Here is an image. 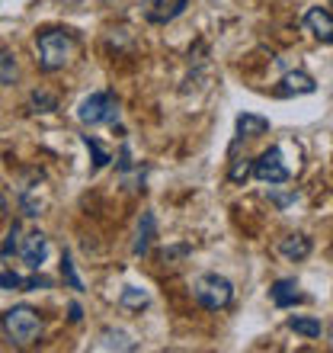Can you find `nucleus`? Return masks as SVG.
I'll return each instance as SVG.
<instances>
[{"label": "nucleus", "mask_w": 333, "mask_h": 353, "mask_svg": "<svg viewBox=\"0 0 333 353\" xmlns=\"http://www.w3.org/2000/svg\"><path fill=\"white\" fill-rule=\"evenodd\" d=\"M317 90V84H314V77L311 74H305V71H292V74H286L282 77V84L276 87V93L279 97H301V93H314Z\"/></svg>", "instance_id": "obj_13"}, {"label": "nucleus", "mask_w": 333, "mask_h": 353, "mask_svg": "<svg viewBox=\"0 0 333 353\" xmlns=\"http://www.w3.org/2000/svg\"><path fill=\"white\" fill-rule=\"evenodd\" d=\"M154 238H158V219H154V212L148 209V212H141V219H138V232H135L131 254H135V257H144V254L151 251Z\"/></svg>", "instance_id": "obj_10"}, {"label": "nucleus", "mask_w": 333, "mask_h": 353, "mask_svg": "<svg viewBox=\"0 0 333 353\" xmlns=\"http://www.w3.org/2000/svg\"><path fill=\"white\" fill-rule=\"evenodd\" d=\"M7 212H10V203H7V196L0 193V219H3V215H7Z\"/></svg>", "instance_id": "obj_26"}, {"label": "nucleus", "mask_w": 333, "mask_h": 353, "mask_svg": "<svg viewBox=\"0 0 333 353\" xmlns=\"http://www.w3.org/2000/svg\"><path fill=\"white\" fill-rule=\"evenodd\" d=\"M96 350H119V353H131L138 350V344L131 341L125 331H116V327H103L100 337H96Z\"/></svg>", "instance_id": "obj_12"}, {"label": "nucleus", "mask_w": 333, "mask_h": 353, "mask_svg": "<svg viewBox=\"0 0 333 353\" xmlns=\"http://www.w3.org/2000/svg\"><path fill=\"white\" fill-rule=\"evenodd\" d=\"M19 81V61L13 52L0 48V87H10Z\"/></svg>", "instance_id": "obj_17"}, {"label": "nucleus", "mask_w": 333, "mask_h": 353, "mask_svg": "<svg viewBox=\"0 0 333 353\" xmlns=\"http://www.w3.org/2000/svg\"><path fill=\"white\" fill-rule=\"evenodd\" d=\"M250 174H253V161H247V158H234L231 168H228V180L231 183H247Z\"/></svg>", "instance_id": "obj_22"}, {"label": "nucleus", "mask_w": 333, "mask_h": 353, "mask_svg": "<svg viewBox=\"0 0 333 353\" xmlns=\"http://www.w3.org/2000/svg\"><path fill=\"white\" fill-rule=\"evenodd\" d=\"M269 132V119L257 116V112H241L237 116V139H259Z\"/></svg>", "instance_id": "obj_15"}, {"label": "nucleus", "mask_w": 333, "mask_h": 353, "mask_svg": "<svg viewBox=\"0 0 333 353\" xmlns=\"http://www.w3.org/2000/svg\"><path fill=\"white\" fill-rule=\"evenodd\" d=\"M269 296H272V305H276V308H292V305L308 302L305 292H298L295 279H276V283H272V289H269Z\"/></svg>", "instance_id": "obj_11"}, {"label": "nucleus", "mask_w": 333, "mask_h": 353, "mask_svg": "<svg viewBox=\"0 0 333 353\" xmlns=\"http://www.w3.org/2000/svg\"><path fill=\"white\" fill-rule=\"evenodd\" d=\"M83 145H87V148H90V154H93V170H103V168H106V164L112 161L109 151L103 148L96 139H90V135H83Z\"/></svg>", "instance_id": "obj_20"}, {"label": "nucleus", "mask_w": 333, "mask_h": 353, "mask_svg": "<svg viewBox=\"0 0 333 353\" xmlns=\"http://www.w3.org/2000/svg\"><path fill=\"white\" fill-rule=\"evenodd\" d=\"M119 305L141 312V308L151 305V296L144 292V289H138V286H125V289H122V296H119Z\"/></svg>", "instance_id": "obj_18"}, {"label": "nucleus", "mask_w": 333, "mask_h": 353, "mask_svg": "<svg viewBox=\"0 0 333 353\" xmlns=\"http://www.w3.org/2000/svg\"><path fill=\"white\" fill-rule=\"evenodd\" d=\"M0 325H3V334L13 347H29L42 337V315L32 305H13L0 318Z\"/></svg>", "instance_id": "obj_2"}, {"label": "nucleus", "mask_w": 333, "mask_h": 353, "mask_svg": "<svg viewBox=\"0 0 333 353\" xmlns=\"http://www.w3.org/2000/svg\"><path fill=\"white\" fill-rule=\"evenodd\" d=\"M17 254L23 257V263H26L29 270H39L48 257V238L42 232H29L26 238H19V251Z\"/></svg>", "instance_id": "obj_7"}, {"label": "nucleus", "mask_w": 333, "mask_h": 353, "mask_svg": "<svg viewBox=\"0 0 333 353\" xmlns=\"http://www.w3.org/2000/svg\"><path fill=\"white\" fill-rule=\"evenodd\" d=\"M279 254L288 257V261H305L308 254H311V238L308 234H286L279 241Z\"/></svg>", "instance_id": "obj_14"}, {"label": "nucleus", "mask_w": 333, "mask_h": 353, "mask_svg": "<svg viewBox=\"0 0 333 353\" xmlns=\"http://www.w3.org/2000/svg\"><path fill=\"white\" fill-rule=\"evenodd\" d=\"M61 276H65V283L71 289H77V292H83V283H80V276H77V267H74V257L71 254H61Z\"/></svg>", "instance_id": "obj_21"}, {"label": "nucleus", "mask_w": 333, "mask_h": 353, "mask_svg": "<svg viewBox=\"0 0 333 353\" xmlns=\"http://www.w3.org/2000/svg\"><path fill=\"white\" fill-rule=\"evenodd\" d=\"M116 168H119L122 176H129L131 170H135V161H131V148H129V145H122V148H119V161H116Z\"/></svg>", "instance_id": "obj_24"}, {"label": "nucleus", "mask_w": 333, "mask_h": 353, "mask_svg": "<svg viewBox=\"0 0 333 353\" xmlns=\"http://www.w3.org/2000/svg\"><path fill=\"white\" fill-rule=\"evenodd\" d=\"M19 238H23V228H19L17 222H13V228L7 232V241H3V248H0V261H7L10 254L19 251Z\"/></svg>", "instance_id": "obj_23"}, {"label": "nucleus", "mask_w": 333, "mask_h": 353, "mask_svg": "<svg viewBox=\"0 0 333 353\" xmlns=\"http://www.w3.org/2000/svg\"><path fill=\"white\" fill-rule=\"evenodd\" d=\"M186 7H189V0H144V19L154 26H164V23L183 17Z\"/></svg>", "instance_id": "obj_6"}, {"label": "nucleus", "mask_w": 333, "mask_h": 353, "mask_svg": "<svg viewBox=\"0 0 333 353\" xmlns=\"http://www.w3.org/2000/svg\"><path fill=\"white\" fill-rule=\"evenodd\" d=\"M0 289H13V292H32V289H52V279L48 276H19L13 270H0Z\"/></svg>", "instance_id": "obj_9"}, {"label": "nucleus", "mask_w": 333, "mask_h": 353, "mask_svg": "<svg viewBox=\"0 0 333 353\" xmlns=\"http://www.w3.org/2000/svg\"><path fill=\"white\" fill-rule=\"evenodd\" d=\"M288 327H292L295 334L308 337V341H314V337L324 334V325H321L317 318H308V315H292L288 318Z\"/></svg>", "instance_id": "obj_16"}, {"label": "nucleus", "mask_w": 333, "mask_h": 353, "mask_svg": "<svg viewBox=\"0 0 333 353\" xmlns=\"http://www.w3.org/2000/svg\"><path fill=\"white\" fill-rule=\"evenodd\" d=\"M253 176H257L259 183H269V186H276V183H286L288 180V168L282 164V148H266L263 154H259L257 161H253Z\"/></svg>", "instance_id": "obj_5"}, {"label": "nucleus", "mask_w": 333, "mask_h": 353, "mask_svg": "<svg viewBox=\"0 0 333 353\" xmlns=\"http://www.w3.org/2000/svg\"><path fill=\"white\" fill-rule=\"evenodd\" d=\"M67 312H71L67 318H71L74 325H80V321H83V312H80V305H77V302H71V308H67Z\"/></svg>", "instance_id": "obj_25"}, {"label": "nucleus", "mask_w": 333, "mask_h": 353, "mask_svg": "<svg viewBox=\"0 0 333 353\" xmlns=\"http://www.w3.org/2000/svg\"><path fill=\"white\" fill-rule=\"evenodd\" d=\"M77 52V36L71 29H42L36 36V61L45 74H55L74 58Z\"/></svg>", "instance_id": "obj_1"}, {"label": "nucleus", "mask_w": 333, "mask_h": 353, "mask_svg": "<svg viewBox=\"0 0 333 353\" xmlns=\"http://www.w3.org/2000/svg\"><path fill=\"white\" fill-rule=\"evenodd\" d=\"M77 119L83 125H112L119 119V100L109 90H96L90 97H83L77 106Z\"/></svg>", "instance_id": "obj_4"}, {"label": "nucleus", "mask_w": 333, "mask_h": 353, "mask_svg": "<svg viewBox=\"0 0 333 353\" xmlns=\"http://www.w3.org/2000/svg\"><path fill=\"white\" fill-rule=\"evenodd\" d=\"M305 26L311 29V36L317 39V42H324V46H330L333 42V13L324 7H311L305 13Z\"/></svg>", "instance_id": "obj_8"}, {"label": "nucleus", "mask_w": 333, "mask_h": 353, "mask_svg": "<svg viewBox=\"0 0 333 353\" xmlns=\"http://www.w3.org/2000/svg\"><path fill=\"white\" fill-rule=\"evenodd\" d=\"M29 110L32 112H55L58 110V97H52L48 90H32L29 93Z\"/></svg>", "instance_id": "obj_19"}, {"label": "nucleus", "mask_w": 333, "mask_h": 353, "mask_svg": "<svg viewBox=\"0 0 333 353\" xmlns=\"http://www.w3.org/2000/svg\"><path fill=\"white\" fill-rule=\"evenodd\" d=\"M193 296H195V302L202 308H208V312H224V308L234 302V283L218 276V273H202V276L195 279Z\"/></svg>", "instance_id": "obj_3"}]
</instances>
